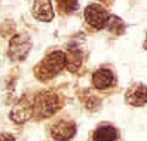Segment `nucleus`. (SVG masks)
Instances as JSON below:
<instances>
[{
	"label": "nucleus",
	"mask_w": 147,
	"mask_h": 141,
	"mask_svg": "<svg viewBox=\"0 0 147 141\" xmlns=\"http://www.w3.org/2000/svg\"><path fill=\"white\" fill-rule=\"evenodd\" d=\"M144 49L147 51V36H146V40H144Z\"/></svg>",
	"instance_id": "2eb2a0df"
},
{
	"label": "nucleus",
	"mask_w": 147,
	"mask_h": 141,
	"mask_svg": "<svg viewBox=\"0 0 147 141\" xmlns=\"http://www.w3.org/2000/svg\"><path fill=\"white\" fill-rule=\"evenodd\" d=\"M31 13L37 21L51 22L54 20V7L51 0H34Z\"/></svg>",
	"instance_id": "423d86ee"
},
{
	"label": "nucleus",
	"mask_w": 147,
	"mask_h": 141,
	"mask_svg": "<svg viewBox=\"0 0 147 141\" xmlns=\"http://www.w3.org/2000/svg\"><path fill=\"white\" fill-rule=\"evenodd\" d=\"M31 113H33V103H25L24 100L12 110L11 117L16 123H24L31 117Z\"/></svg>",
	"instance_id": "1a4fd4ad"
},
{
	"label": "nucleus",
	"mask_w": 147,
	"mask_h": 141,
	"mask_svg": "<svg viewBox=\"0 0 147 141\" xmlns=\"http://www.w3.org/2000/svg\"><path fill=\"white\" fill-rule=\"evenodd\" d=\"M126 103L134 107H141L147 104V86L146 85H134L126 92Z\"/></svg>",
	"instance_id": "0eeeda50"
},
{
	"label": "nucleus",
	"mask_w": 147,
	"mask_h": 141,
	"mask_svg": "<svg viewBox=\"0 0 147 141\" xmlns=\"http://www.w3.org/2000/svg\"><path fill=\"white\" fill-rule=\"evenodd\" d=\"M31 51V40L27 34H15L9 42L7 54L13 61H22Z\"/></svg>",
	"instance_id": "7ed1b4c3"
},
{
	"label": "nucleus",
	"mask_w": 147,
	"mask_h": 141,
	"mask_svg": "<svg viewBox=\"0 0 147 141\" xmlns=\"http://www.w3.org/2000/svg\"><path fill=\"white\" fill-rule=\"evenodd\" d=\"M58 6L63 9V12L71 13L77 9L79 6V0H58Z\"/></svg>",
	"instance_id": "ddd939ff"
},
{
	"label": "nucleus",
	"mask_w": 147,
	"mask_h": 141,
	"mask_svg": "<svg viewBox=\"0 0 147 141\" xmlns=\"http://www.w3.org/2000/svg\"><path fill=\"white\" fill-rule=\"evenodd\" d=\"M106 28L110 30V31H115L116 34H120L123 31V28H125V24H123V21L120 18H117V16H110Z\"/></svg>",
	"instance_id": "f8f14e48"
},
{
	"label": "nucleus",
	"mask_w": 147,
	"mask_h": 141,
	"mask_svg": "<svg viewBox=\"0 0 147 141\" xmlns=\"http://www.w3.org/2000/svg\"><path fill=\"white\" fill-rule=\"evenodd\" d=\"M115 83V74L109 68H100L97 72H94L92 74V85L94 88L102 91V89H107L111 85Z\"/></svg>",
	"instance_id": "6e6552de"
},
{
	"label": "nucleus",
	"mask_w": 147,
	"mask_h": 141,
	"mask_svg": "<svg viewBox=\"0 0 147 141\" xmlns=\"http://www.w3.org/2000/svg\"><path fill=\"white\" fill-rule=\"evenodd\" d=\"M110 15L106 11V7L98 3H92L89 6H86L85 9V20L92 28L95 30H102L106 28V25L109 22Z\"/></svg>",
	"instance_id": "20e7f679"
},
{
	"label": "nucleus",
	"mask_w": 147,
	"mask_h": 141,
	"mask_svg": "<svg viewBox=\"0 0 147 141\" xmlns=\"http://www.w3.org/2000/svg\"><path fill=\"white\" fill-rule=\"evenodd\" d=\"M0 141H15V138L11 134H0Z\"/></svg>",
	"instance_id": "4468645a"
},
{
	"label": "nucleus",
	"mask_w": 147,
	"mask_h": 141,
	"mask_svg": "<svg viewBox=\"0 0 147 141\" xmlns=\"http://www.w3.org/2000/svg\"><path fill=\"white\" fill-rule=\"evenodd\" d=\"M67 59V68H70V72H77V68L80 67L82 63V52L79 48H70L65 54Z\"/></svg>",
	"instance_id": "9b49d317"
},
{
	"label": "nucleus",
	"mask_w": 147,
	"mask_h": 141,
	"mask_svg": "<svg viewBox=\"0 0 147 141\" xmlns=\"http://www.w3.org/2000/svg\"><path fill=\"white\" fill-rule=\"evenodd\" d=\"M65 67H67L65 54L63 51H54L36 65L34 74H36L39 80H48V79L58 74Z\"/></svg>",
	"instance_id": "f257e3e1"
},
{
	"label": "nucleus",
	"mask_w": 147,
	"mask_h": 141,
	"mask_svg": "<svg viewBox=\"0 0 147 141\" xmlns=\"http://www.w3.org/2000/svg\"><path fill=\"white\" fill-rule=\"evenodd\" d=\"M76 134V125L71 120H58L51 128V135L55 141H68Z\"/></svg>",
	"instance_id": "39448f33"
},
{
	"label": "nucleus",
	"mask_w": 147,
	"mask_h": 141,
	"mask_svg": "<svg viewBox=\"0 0 147 141\" xmlns=\"http://www.w3.org/2000/svg\"><path fill=\"white\" fill-rule=\"evenodd\" d=\"M104 2H107V0H104Z\"/></svg>",
	"instance_id": "dca6fc26"
},
{
	"label": "nucleus",
	"mask_w": 147,
	"mask_h": 141,
	"mask_svg": "<svg viewBox=\"0 0 147 141\" xmlns=\"http://www.w3.org/2000/svg\"><path fill=\"white\" fill-rule=\"evenodd\" d=\"M61 107V100L55 92H42L33 101V110L37 117H49Z\"/></svg>",
	"instance_id": "f03ea898"
},
{
	"label": "nucleus",
	"mask_w": 147,
	"mask_h": 141,
	"mask_svg": "<svg viewBox=\"0 0 147 141\" xmlns=\"http://www.w3.org/2000/svg\"><path fill=\"white\" fill-rule=\"evenodd\" d=\"M117 129L111 125H101L95 129L92 140L94 141H117Z\"/></svg>",
	"instance_id": "9d476101"
}]
</instances>
